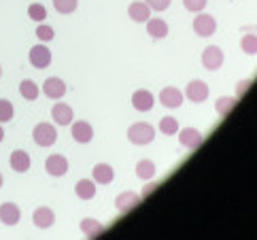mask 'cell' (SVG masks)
Segmentation results:
<instances>
[{"mask_svg": "<svg viewBox=\"0 0 257 240\" xmlns=\"http://www.w3.org/2000/svg\"><path fill=\"white\" fill-rule=\"evenodd\" d=\"M75 193L79 200H94L96 198V181L94 179H81L75 185Z\"/></svg>", "mask_w": 257, "mask_h": 240, "instance_id": "7402d4cb", "label": "cell"}, {"mask_svg": "<svg viewBox=\"0 0 257 240\" xmlns=\"http://www.w3.org/2000/svg\"><path fill=\"white\" fill-rule=\"evenodd\" d=\"M28 17H30L32 22L41 24V22L47 20V9H45V5H41V3H32L28 7Z\"/></svg>", "mask_w": 257, "mask_h": 240, "instance_id": "f1b7e54d", "label": "cell"}, {"mask_svg": "<svg viewBox=\"0 0 257 240\" xmlns=\"http://www.w3.org/2000/svg\"><path fill=\"white\" fill-rule=\"evenodd\" d=\"M183 100H185V94L174 85H168L160 91V104L166 108H179L183 104Z\"/></svg>", "mask_w": 257, "mask_h": 240, "instance_id": "9c48e42d", "label": "cell"}, {"mask_svg": "<svg viewBox=\"0 0 257 240\" xmlns=\"http://www.w3.org/2000/svg\"><path fill=\"white\" fill-rule=\"evenodd\" d=\"M32 223L39 227V229H49L53 223H56V213H53L49 206H39V208H34V213H32Z\"/></svg>", "mask_w": 257, "mask_h": 240, "instance_id": "2e32d148", "label": "cell"}, {"mask_svg": "<svg viewBox=\"0 0 257 240\" xmlns=\"http://www.w3.org/2000/svg\"><path fill=\"white\" fill-rule=\"evenodd\" d=\"M179 130H181V128H179L177 117L166 115V117H162V119H160V132H162L164 136H174Z\"/></svg>", "mask_w": 257, "mask_h": 240, "instance_id": "484cf974", "label": "cell"}, {"mask_svg": "<svg viewBox=\"0 0 257 240\" xmlns=\"http://www.w3.org/2000/svg\"><path fill=\"white\" fill-rule=\"evenodd\" d=\"M32 141H34V145L43 147V149H47V147H53V145H56V141H58V130H56V126L47 124V122L36 124L34 130H32Z\"/></svg>", "mask_w": 257, "mask_h": 240, "instance_id": "7a4b0ae2", "label": "cell"}, {"mask_svg": "<svg viewBox=\"0 0 257 240\" xmlns=\"http://www.w3.org/2000/svg\"><path fill=\"white\" fill-rule=\"evenodd\" d=\"M139 202H141V196L136 191H123L115 198V208L119 213H130L132 208L139 206Z\"/></svg>", "mask_w": 257, "mask_h": 240, "instance_id": "d6986e66", "label": "cell"}, {"mask_svg": "<svg viewBox=\"0 0 257 240\" xmlns=\"http://www.w3.org/2000/svg\"><path fill=\"white\" fill-rule=\"evenodd\" d=\"M22 219V210L15 202H3L0 204V223L7 225V227H13L20 223Z\"/></svg>", "mask_w": 257, "mask_h": 240, "instance_id": "30bf717a", "label": "cell"}, {"mask_svg": "<svg viewBox=\"0 0 257 240\" xmlns=\"http://www.w3.org/2000/svg\"><path fill=\"white\" fill-rule=\"evenodd\" d=\"M206 3L208 0H183V7H185L189 13H200V11H204Z\"/></svg>", "mask_w": 257, "mask_h": 240, "instance_id": "1f68e13d", "label": "cell"}, {"mask_svg": "<svg viewBox=\"0 0 257 240\" xmlns=\"http://www.w3.org/2000/svg\"><path fill=\"white\" fill-rule=\"evenodd\" d=\"M28 60L34 68H49V64L53 60V55H51V49L47 47L45 43H39V45H34V47H30V53H28Z\"/></svg>", "mask_w": 257, "mask_h": 240, "instance_id": "277c9868", "label": "cell"}, {"mask_svg": "<svg viewBox=\"0 0 257 240\" xmlns=\"http://www.w3.org/2000/svg\"><path fill=\"white\" fill-rule=\"evenodd\" d=\"M9 164H11V168H13L17 174H26V172L30 170V166H32V158H30L28 151H24V149H13V151H11V158H9Z\"/></svg>", "mask_w": 257, "mask_h": 240, "instance_id": "5bb4252c", "label": "cell"}, {"mask_svg": "<svg viewBox=\"0 0 257 240\" xmlns=\"http://www.w3.org/2000/svg\"><path fill=\"white\" fill-rule=\"evenodd\" d=\"M13 117H15L13 102H11V100H7V98H0V124L13 122Z\"/></svg>", "mask_w": 257, "mask_h": 240, "instance_id": "4316f807", "label": "cell"}, {"mask_svg": "<svg viewBox=\"0 0 257 240\" xmlns=\"http://www.w3.org/2000/svg\"><path fill=\"white\" fill-rule=\"evenodd\" d=\"M155 172H158V168H155V164L151 160H139L136 162V177H139L141 181H151L155 177Z\"/></svg>", "mask_w": 257, "mask_h": 240, "instance_id": "d4e9b609", "label": "cell"}, {"mask_svg": "<svg viewBox=\"0 0 257 240\" xmlns=\"http://www.w3.org/2000/svg\"><path fill=\"white\" fill-rule=\"evenodd\" d=\"M155 187H158V183H149V185H147V189L143 191V196H149V193H151Z\"/></svg>", "mask_w": 257, "mask_h": 240, "instance_id": "e575fe53", "label": "cell"}, {"mask_svg": "<svg viewBox=\"0 0 257 240\" xmlns=\"http://www.w3.org/2000/svg\"><path fill=\"white\" fill-rule=\"evenodd\" d=\"M145 3L147 5H149V9H151V11H166V9L170 7V3H172V0H145Z\"/></svg>", "mask_w": 257, "mask_h": 240, "instance_id": "d6a6232c", "label": "cell"}, {"mask_svg": "<svg viewBox=\"0 0 257 240\" xmlns=\"http://www.w3.org/2000/svg\"><path fill=\"white\" fill-rule=\"evenodd\" d=\"M5 141V128H3V124H0V143Z\"/></svg>", "mask_w": 257, "mask_h": 240, "instance_id": "d590c367", "label": "cell"}, {"mask_svg": "<svg viewBox=\"0 0 257 240\" xmlns=\"http://www.w3.org/2000/svg\"><path fill=\"white\" fill-rule=\"evenodd\" d=\"M91 179H94L98 185H111L115 179V168L106 162H100L94 166V170H91Z\"/></svg>", "mask_w": 257, "mask_h": 240, "instance_id": "e0dca14e", "label": "cell"}, {"mask_svg": "<svg viewBox=\"0 0 257 240\" xmlns=\"http://www.w3.org/2000/svg\"><path fill=\"white\" fill-rule=\"evenodd\" d=\"M236 104H238V98L236 96H221L215 102V110H217L219 117H227L236 108Z\"/></svg>", "mask_w": 257, "mask_h": 240, "instance_id": "cb8c5ba5", "label": "cell"}, {"mask_svg": "<svg viewBox=\"0 0 257 240\" xmlns=\"http://www.w3.org/2000/svg\"><path fill=\"white\" fill-rule=\"evenodd\" d=\"M132 106L139 113H149V110L155 106V96L149 89H136L132 94Z\"/></svg>", "mask_w": 257, "mask_h": 240, "instance_id": "4fadbf2b", "label": "cell"}, {"mask_svg": "<svg viewBox=\"0 0 257 240\" xmlns=\"http://www.w3.org/2000/svg\"><path fill=\"white\" fill-rule=\"evenodd\" d=\"M0 77H3V66H0Z\"/></svg>", "mask_w": 257, "mask_h": 240, "instance_id": "74e56055", "label": "cell"}, {"mask_svg": "<svg viewBox=\"0 0 257 240\" xmlns=\"http://www.w3.org/2000/svg\"><path fill=\"white\" fill-rule=\"evenodd\" d=\"M70 136L75 143L87 145V143H91V138H94V128H91V124H87V122H72L70 124Z\"/></svg>", "mask_w": 257, "mask_h": 240, "instance_id": "8fae6325", "label": "cell"}, {"mask_svg": "<svg viewBox=\"0 0 257 240\" xmlns=\"http://www.w3.org/2000/svg\"><path fill=\"white\" fill-rule=\"evenodd\" d=\"M127 141L136 147H145L151 145L155 141V128L147 122H136L127 128Z\"/></svg>", "mask_w": 257, "mask_h": 240, "instance_id": "6da1fadb", "label": "cell"}, {"mask_svg": "<svg viewBox=\"0 0 257 240\" xmlns=\"http://www.w3.org/2000/svg\"><path fill=\"white\" fill-rule=\"evenodd\" d=\"M208 94H210L208 85H206L204 81H200V79L189 81V83H187V87H185V98L189 100V102H196V104L204 102V100L208 98Z\"/></svg>", "mask_w": 257, "mask_h": 240, "instance_id": "52a82bcc", "label": "cell"}, {"mask_svg": "<svg viewBox=\"0 0 257 240\" xmlns=\"http://www.w3.org/2000/svg\"><path fill=\"white\" fill-rule=\"evenodd\" d=\"M3 185H5V179H3V172H0V189H3Z\"/></svg>", "mask_w": 257, "mask_h": 240, "instance_id": "8d00e7d4", "label": "cell"}, {"mask_svg": "<svg viewBox=\"0 0 257 240\" xmlns=\"http://www.w3.org/2000/svg\"><path fill=\"white\" fill-rule=\"evenodd\" d=\"M79 229H81V234H83L85 238H98V236H102L104 225L94 217H85V219H81Z\"/></svg>", "mask_w": 257, "mask_h": 240, "instance_id": "44dd1931", "label": "cell"}, {"mask_svg": "<svg viewBox=\"0 0 257 240\" xmlns=\"http://www.w3.org/2000/svg\"><path fill=\"white\" fill-rule=\"evenodd\" d=\"M191 28H194V32L200 36V39H208V36H213L217 32V20L210 13H198L194 17V24H191Z\"/></svg>", "mask_w": 257, "mask_h": 240, "instance_id": "3957f363", "label": "cell"}, {"mask_svg": "<svg viewBox=\"0 0 257 240\" xmlns=\"http://www.w3.org/2000/svg\"><path fill=\"white\" fill-rule=\"evenodd\" d=\"M45 170H47L49 177H64V174L68 172V160H66V155H62V153H51L47 160H45Z\"/></svg>", "mask_w": 257, "mask_h": 240, "instance_id": "8992f818", "label": "cell"}, {"mask_svg": "<svg viewBox=\"0 0 257 240\" xmlns=\"http://www.w3.org/2000/svg\"><path fill=\"white\" fill-rule=\"evenodd\" d=\"M43 94L49 100H62L64 94H66V83H64L60 77H49L43 83Z\"/></svg>", "mask_w": 257, "mask_h": 240, "instance_id": "9a60e30c", "label": "cell"}, {"mask_svg": "<svg viewBox=\"0 0 257 240\" xmlns=\"http://www.w3.org/2000/svg\"><path fill=\"white\" fill-rule=\"evenodd\" d=\"M79 7V0H53V9L62 15H70L75 13Z\"/></svg>", "mask_w": 257, "mask_h": 240, "instance_id": "f546056e", "label": "cell"}, {"mask_svg": "<svg viewBox=\"0 0 257 240\" xmlns=\"http://www.w3.org/2000/svg\"><path fill=\"white\" fill-rule=\"evenodd\" d=\"M36 39H39L41 43H49V41L56 39V32H53V28L49 24L41 22L39 28H36Z\"/></svg>", "mask_w": 257, "mask_h": 240, "instance_id": "4dcf8cb0", "label": "cell"}, {"mask_svg": "<svg viewBox=\"0 0 257 240\" xmlns=\"http://www.w3.org/2000/svg\"><path fill=\"white\" fill-rule=\"evenodd\" d=\"M151 13L153 11L145 0H136V3H130V7H127V15H130V20L136 24H145L151 17Z\"/></svg>", "mask_w": 257, "mask_h": 240, "instance_id": "ffe728a7", "label": "cell"}, {"mask_svg": "<svg viewBox=\"0 0 257 240\" xmlns=\"http://www.w3.org/2000/svg\"><path fill=\"white\" fill-rule=\"evenodd\" d=\"M145 24H147V34H149L151 39H155V41L166 39L168 32H170L166 20H162V17H149Z\"/></svg>", "mask_w": 257, "mask_h": 240, "instance_id": "ac0fdd59", "label": "cell"}, {"mask_svg": "<svg viewBox=\"0 0 257 240\" xmlns=\"http://www.w3.org/2000/svg\"><path fill=\"white\" fill-rule=\"evenodd\" d=\"M240 49L246 55H257V34H253V32L244 34L240 39Z\"/></svg>", "mask_w": 257, "mask_h": 240, "instance_id": "83f0119b", "label": "cell"}, {"mask_svg": "<svg viewBox=\"0 0 257 240\" xmlns=\"http://www.w3.org/2000/svg\"><path fill=\"white\" fill-rule=\"evenodd\" d=\"M39 94H41V87L36 85L32 79H24V81L20 83V96H22L24 100H28V102H34V100L39 98Z\"/></svg>", "mask_w": 257, "mask_h": 240, "instance_id": "603a6c76", "label": "cell"}, {"mask_svg": "<svg viewBox=\"0 0 257 240\" xmlns=\"http://www.w3.org/2000/svg\"><path fill=\"white\" fill-rule=\"evenodd\" d=\"M51 119L58 126H70L75 122V110H72V106L66 102H56L51 106Z\"/></svg>", "mask_w": 257, "mask_h": 240, "instance_id": "7c38bea8", "label": "cell"}, {"mask_svg": "<svg viewBox=\"0 0 257 240\" xmlns=\"http://www.w3.org/2000/svg\"><path fill=\"white\" fill-rule=\"evenodd\" d=\"M251 79H242V81H238L236 83V98H242L246 91H249V87H251Z\"/></svg>", "mask_w": 257, "mask_h": 240, "instance_id": "836d02e7", "label": "cell"}, {"mask_svg": "<svg viewBox=\"0 0 257 240\" xmlns=\"http://www.w3.org/2000/svg\"><path fill=\"white\" fill-rule=\"evenodd\" d=\"M177 134H179L181 147H185V149H189V151L200 149L202 143H204V136H202V132L198 130V128H183V130H179Z\"/></svg>", "mask_w": 257, "mask_h": 240, "instance_id": "5b68a950", "label": "cell"}, {"mask_svg": "<svg viewBox=\"0 0 257 240\" xmlns=\"http://www.w3.org/2000/svg\"><path fill=\"white\" fill-rule=\"evenodd\" d=\"M223 51L217 47V45H210V47H206L204 51H202V66H204L206 70H219L223 66Z\"/></svg>", "mask_w": 257, "mask_h": 240, "instance_id": "ba28073f", "label": "cell"}]
</instances>
